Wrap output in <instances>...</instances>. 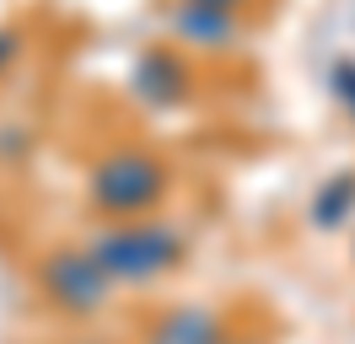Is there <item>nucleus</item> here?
<instances>
[{
  "label": "nucleus",
  "mask_w": 355,
  "mask_h": 344,
  "mask_svg": "<svg viewBox=\"0 0 355 344\" xmlns=\"http://www.w3.org/2000/svg\"><path fill=\"white\" fill-rule=\"evenodd\" d=\"M146 344H226V339H221L216 312H205V307H178V312H167V318L146 334Z\"/></svg>",
  "instance_id": "nucleus-6"
},
{
  "label": "nucleus",
  "mask_w": 355,
  "mask_h": 344,
  "mask_svg": "<svg viewBox=\"0 0 355 344\" xmlns=\"http://www.w3.org/2000/svg\"><path fill=\"white\" fill-rule=\"evenodd\" d=\"M167 27L178 33V43H194V49H226V43H237V17L226 6H210V0H178L167 11Z\"/></svg>",
  "instance_id": "nucleus-4"
},
{
  "label": "nucleus",
  "mask_w": 355,
  "mask_h": 344,
  "mask_svg": "<svg viewBox=\"0 0 355 344\" xmlns=\"http://www.w3.org/2000/svg\"><path fill=\"white\" fill-rule=\"evenodd\" d=\"M210 6H226V11H237V6H243V0H210Z\"/></svg>",
  "instance_id": "nucleus-10"
},
{
  "label": "nucleus",
  "mask_w": 355,
  "mask_h": 344,
  "mask_svg": "<svg viewBox=\"0 0 355 344\" xmlns=\"http://www.w3.org/2000/svg\"><path fill=\"white\" fill-rule=\"evenodd\" d=\"M334 86H339V103L355 113V64L345 60V64H334Z\"/></svg>",
  "instance_id": "nucleus-8"
},
{
  "label": "nucleus",
  "mask_w": 355,
  "mask_h": 344,
  "mask_svg": "<svg viewBox=\"0 0 355 344\" xmlns=\"http://www.w3.org/2000/svg\"><path fill=\"white\" fill-rule=\"evenodd\" d=\"M97 264L108 269L113 280H130V285H146V280L167 275L178 258H183V237L162 221H124L92 242Z\"/></svg>",
  "instance_id": "nucleus-1"
},
{
  "label": "nucleus",
  "mask_w": 355,
  "mask_h": 344,
  "mask_svg": "<svg viewBox=\"0 0 355 344\" xmlns=\"http://www.w3.org/2000/svg\"><path fill=\"white\" fill-rule=\"evenodd\" d=\"M350 205H355V172H334L329 183L318 189V199H312V221H318L323 232H334V226L350 215Z\"/></svg>",
  "instance_id": "nucleus-7"
},
{
  "label": "nucleus",
  "mask_w": 355,
  "mask_h": 344,
  "mask_svg": "<svg viewBox=\"0 0 355 344\" xmlns=\"http://www.w3.org/2000/svg\"><path fill=\"white\" fill-rule=\"evenodd\" d=\"M183 64H178V54H167V49H146L140 60H135L130 70V86H135V97H146L151 108H167L183 97Z\"/></svg>",
  "instance_id": "nucleus-5"
},
{
  "label": "nucleus",
  "mask_w": 355,
  "mask_h": 344,
  "mask_svg": "<svg viewBox=\"0 0 355 344\" xmlns=\"http://www.w3.org/2000/svg\"><path fill=\"white\" fill-rule=\"evenodd\" d=\"M11 54H17V33L0 27V64H11Z\"/></svg>",
  "instance_id": "nucleus-9"
},
{
  "label": "nucleus",
  "mask_w": 355,
  "mask_h": 344,
  "mask_svg": "<svg viewBox=\"0 0 355 344\" xmlns=\"http://www.w3.org/2000/svg\"><path fill=\"white\" fill-rule=\"evenodd\" d=\"M38 280H44L49 301H60L65 312H97L108 301V285H113V275L97 264L92 248H60V253H49Z\"/></svg>",
  "instance_id": "nucleus-3"
},
{
  "label": "nucleus",
  "mask_w": 355,
  "mask_h": 344,
  "mask_svg": "<svg viewBox=\"0 0 355 344\" xmlns=\"http://www.w3.org/2000/svg\"><path fill=\"white\" fill-rule=\"evenodd\" d=\"M167 194V167L146 150H113L92 167V205L108 215H146Z\"/></svg>",
  "instance_id": "nucleus-2"
}]
</instances>
